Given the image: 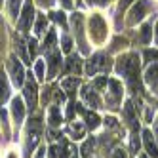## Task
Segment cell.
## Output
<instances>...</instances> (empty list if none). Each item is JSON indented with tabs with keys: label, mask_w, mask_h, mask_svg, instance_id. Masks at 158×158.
Wrapping results in <instances>:
<instances>
[{
	"label": "cell",
	"mask_w": 158,
	"mask_h": 158,
	"mask_svg": "<svg viewBox=\"0 0 158 158\" xmlns=\"http://www.w3.org/2000/svg\"><path fill=\"white\" fill-rule=\"evenodd\" d=\"M116 71L118 74L126 76L128 82L133 89H139V59L135 53H128V55H122L116 63Z\"/></svg>",
	"instance_id": "cell-1"
},
{
	"label": "cell",
	"mask_w": 158,
	"mask_h": 158,
	"mask_svg": "<svg viewBox=\"0 0 158 158\" xmlns=\"http://www.w3.org/2000/svg\"><path fill=\"white\" fill-rule=\"evenodd\" d=\"M89 35H92L94 42H99V44L107 38V23L101 15H92V19H89Z\"/></svg>",
	"instance_id": "cell-2"
},
{
	"label": "cell",
	"mask_w": 158,
	"mask_h": 158,
	"mask_svg": "<svg viewBox=\"0 0 158 158\" xmlns=\"http://www.w3.org/2000/svg\"><path fill=\"white\" fill-rule=\"evenodd\" d=\"M109 69H110V59L107 57L105 53H97V55H94V57L88 61L86 73H88L89 76H94V74H95V73H99V71L107 73Z\"/></svg>",
	"instance_id": "cell-3"
},
{
	"label": "cell",
	"mask_w": 158,
	"mask_h": 158,
	"mask_svg": "<svg viewBox=\"0 0 158 158\" xmlns=\"http://www.w3.org/2000/svg\"><path fill=\"white\" fill-rule=\"evenodd\" d=\"M151 10H152V6H151L149 0H137V2L133 4V8L130 10L128 23H130V25H135L137 21H141V19L147 15V12H151Z\"/></svg>",
	"instance_id": "cell-4"
},
{
	"label": "cell",
	"mask_w": 158,
	"mask_h": 158,
	"mask_svg": "<svg viewBox=\"0 0 158 158\" xmlns=\"http://www.w3.org/2000/svg\"><path fill=\"white\" fill-rule=\"evenodd\" d=\"M8 69H10V74H12V82H14L15 86H21V84H23L25 71H23V65H21L19 59L10 57V59H8Z\"/></svg>",
	"instance_id": "cell-5"
},
{
	"label": "cell",
	"mask_w": 158,
	"mask_h": 158,
	"mask_svg": "<svg viewBox=\"0 0 158 158\" xmlns=\"http://www.w3.org/2000/svg\"><path fill=\"white\" fill-rule=\"evenodd\" d=\"M32 19H35V8H32L31 0H27L25 6H23V14H21V17H19V31L21 32H27L31 29Z\"/></svg>",
	"instance_id": "cell-6"
},
{
	"label": "cell",
	"mask_w": 158,
	"mask_h": 158,
	"mask_svg": "<svg viewBox=\"0 0 158 158\" xmlns=\"http://www.w3.org/2000/svg\"><path fill=\"white\" fill-rule=\"evenodd\" d=\"M38 135H40V120L35 118V120H31L29 130H27V151L29 152L35 149V145L38 141Z\"/></svg>",
	"instance_id": "cell-7"
},
{
	"label": "cell",
	"mask_w": 158,
	"mask_h": 158,
	"mask_svg": "<svg viewBox=\"0 0 158 158\" xmlns=\"http://www.w3.org/2000/svg\"><path fill=\"white\" fill-rule=\"evenodd\" d=\"M109 86H110V95H109V105L110 107H116L122 99V86L118 80H109Z\"/></svg>",
	"instance_id": "cell-8"
},
{
	"label": "cell",
	"mask_w": 158,
	"mask_h": 158,
	"mask_svg": "<svg viewBox=\"0 0 158 158\" xmlns=\"http://www.w3.org/2000/svg\"><path fill=\"white\" fill-rule=\"evenodd\" d=\"M25 99H27L29 109L32 110V109H35V105H36V84H35L32 78H29L27 84H25Z\"/></svg>",
	"instance_id": "cell-9"
},
{
	"label": "cell",
	"mask_w": 158,
	"mask_h": 158,
	"mask_svg": "<svg viewBox=\"0 0 158 158\" xmlns=\"http://www.w3.org/2000/svg\"><path fill=\"white\" fill-rule=\"evenodd\" d=\"M73 25H74V32L78 35V40H80V52L86 53L88 46H86V42L82 40V14H74L73 15Z\"/></svg>",
	"instance_id": "cell-10"
},
{
	"label": "cell",
	"mask_w": 158,
	"mask_h": 158,
	"mask_svg": "<svg viewBox=\"0 0 158 158\" xmlns=\"http://www.w3.org/2000/svg\"><path fill=\"white\" fill-rule=\"evenodd\" d=\"M82 97H84V101L89 105V107H94V109H97L99 105H101V101H99V95H97V92H95V88H84L82 89Z\"/></svg>",
	"instance_id": "cell-11"
},
{
	"label": "cell",
	"mask_w": 158,
	"mask_h": 158,
	"mask_svg": "<svg viewBox=\"0 0 158 158\" xmlns=\"http://www.w3.org/2000/svg\"><path fill=\"white\" fill-rule=\"evenodd\" d=\"M12 116H14L15 124H21V120H23V116H25V107H23V101H21L19 97H15L12 101Z\"/></svg>",
	"instance_id": "cell-12"
},
{
	"label": "cell",
	"mask_w": 158,
	"mask_h": 158,
	"mask_svg": "<svg viewBox=\"0 0 158 158\" xmlns=\"http://www.w3.org/2000/svg\"><path fill=\"white\" fill-rule=\"evenodd\" d=\"M143 141H145V149L152 158H158V147L152 139V133L151 131H143Z\"/></svg>",
	"instance_id": "cell-13"
},
{
	"label": "cell",
	"mask_w": 158,
	"mask_h": 158,
	"mask_svg": "<svg viewBox=\"0 0 158 158\" xmlns=\"http://www.w3.org/2000/svg\"><path fill=\"white\" fill-rule=\"evenodd\" d=\"M48 65H50V76L48 78H53L55 73H57V69H59V65H61V53L59 52H52L48 55Z\"/></svg>",
	"instance_id": "cell-14"
},
{
	"label": "cell",
	"mask_w": 158,
	"mask_h": 158,
	"mask_svg": "<svg viewBox=\"0 0 158 158\" xmlns=\"http://www.w3.org/2000/svg\"><path fill=\"white\" fill-rule=\"evenodd\" d=\"M8 97H10V84H8L6 74H4L2 71H0V105L6 103Z\"/></svg>",
	"instance_id": "cell-15"
},
{
	"label": "cell",
	"mask_w": 158,
	"mask_h": 158,
	"mask_svg": "<svg viewBox=\"0 0 158 158\" xmlns=\"http://www.w3.org/2000/svg\"><path fill=\"white\" fill-rule=\"evenodd\" d=\"M145 80H147V84L149 86H158V65H152V67H149V71H147V74H145Z\"/></svg>",
	"instance_id": "cell-16"
},
{
	"label": "cell",
	"mask_w": 158,
	"mask_h": 158,
	"mask_svg": "<svg viewBox=\"0 0 158 158\" xmlns=\"http://www.w3.org/2000/svg\"><path fill=\"white\" fill-rule=\"evenodd\" d=\"M124 118L128 120V124L131 126V130H137V118H135V112H133V107L128 103L124 107Z\"/></svg>",
	"instance_id": "cell-17"
},
{
	"label": "cell",
	"mask_w": 158,
	"mask_h": 158,
	"mask_svg": "<svg viewBox=\"0 0 158 158\" xmlns=\"http://www.w3.org/2000/svg\"><path fill=\"white\" fill-rule=\"evenodd\" d=\"M82 67H80V59L76 57V55H71L69 61H67V67H65V73H80Z\"/></svg>",
	"instance_id": "cell-18"
},
{
	"label": "cell",
	"mask_w": 158,
	"mask_h": 158,
	"mask_svg": "<svg viewBox=\"0 0 158 158\" xmlns=\"http://www.w3.org/2000/svg\"><path fill=\"white\" fill-rule=\"evenodd\" d=\"M78 78H67V80H63L61 82V88L65 89L67 94H73V92H76V88H78Z\"/></svg>",
	"instance_id": "cell-19"
},
{
	"label": "cell",
	"mask_w": 158,
	"mask_h": 158,
	"mask_svg": "<svg viewBox=\"0 0 158 158\" xmlns=\"http://www.w3.org/2000/svg\"><path fill=\"white\" fill-rule=\"evenodd\" d=\"M69 133L73 135L74 139H80V137H84V126L80 122H73L69 126Z\"/></svg>",
	"instance_id": "cell-20"
},
{
	"label": "cell",
	"mask_w": 158,
	"mask_h": 158,
	"mask_svg": "<svg viewBox=\"0 0 158 158\" xmlns=\"http://www.w3.org/2000/svg\"><path fill=\"white\" fill-rule=\"evenodd\" d=\"M50 124H52V126H59V124H61V112H59L57 107L50 109Z\"/></svg>",
	"instance_id": "cell-21"
},
{
	"label": "cell",
	"mask_w": 158,
	"mask_h": 158,
	"mask_svg": "<svg viewBox=\"0 0 158 158\" xmlns=\"http://www.w3.org/2000/svg\"><path fill=\"white\" fill-rule=\"evenodd\" d=\"M19 8H21V0H10V17L14 21L19 17Z\"/></svg>",
	"instance_id": "cell-22"
},
{
	"label": "cell",
	"mask_w": 158,
	"mask_h": 158,
	"mask_svg": "<svg viewBox=\"0 0 158 158\" xmlns=\"http://www.w3.org/2000/svg\"><path fill=\"white\" fill-rule=\"evenodd\" d=\"M86 124H88V128L95 130L99 126V116L95 114V112H86Z\"/></svg>",
	"instance_id": "cell-23"
},
{
	"label": "cell",
	"mask_w": 158,
	"mask_h": 158,
	"mask_svg": "<svg viewBox=\"0 0 158 158\" xmlns=\"http://www.w3.org/2000/svg\"><path fill=\"white\" fill-rule=\"evenodd\" d=\"M149 40H151V25H143L141 31H139V42L147 44Z\"/></svg>",
	"instance_id": "cell-24"
},
{
	"label": "cell",
	"mask_w": 158,
	"mask_h": 158,
	"mask_svg": "<svg viewBox=\"0 0 158 158\" xmlns=\"http://www.w3.org/2000/svg\"><path fill=\"white\" fill-rule=\"evenodd\" d=\"M46 23H48V21H46V15H38V19H36V25H35V32H36V35H42V32H44V29H46Z\"/></svg>",
	"instance_id": "cell-25"
},
{
	"label": "cell",
	"mask_w": 158,
	"mask_h": 158,
	"mask_svg": "<svg viewBox=\"0 0 158 158\" xmlns=\"http://www.w3.org/2000/svg\"><path fill=\"white\" fill-rule=\"evenodd\" d=\"M55 38H57V36H55V31H50L48 36L44 38V50H52L53 44H55Z\"/></svg>",
	"instance_id": "cell-26"
},
{
	"label": "cell",
	"mask_w": 158,
	"mask_h": 158,
	"mask_svg": "<svg viewBox=\"0 0 158 158\" xmlns=\"http://www.w3.org/2000/svg\"><path fill=\"white\" fill-rule=\"evenodd\" d=\"M92 151H94V139H89V141H86L84 147H82V154H84V158H92Z\"/></svg>",
	"instance_id": "cell-27"
},
{
	"label": "cell",
	"mask_w": 158,
	"mask_h": 158,
	"mask_svg": "<svg viewBox=\"0 0 158 158\" xmlns=\"http://www.w3.org/2000/svg\"><path fill=\"white\" fill-rule=\"evenodd\" d=\"M35 71H36V78H40V80H42V78L46 76V74H44V61H36Z\"/></svg>",
	"instance_id": "cell-28"
},
{
	"label": "cell",
	"mask_w": 158,
	"mask_h": 158,
	"mask_svg": "<svg viewBox=\"0 0 158 158\" xmlns=\"http://www.w3.org/2000/svg\"><path fill=\"white\" fill-rule=\"evenodd\" d=\"M61 48H63V52H71L73 44H71V38L69 36H63L61 38Z\"/></svg>",
	"instance_id": "cell-29"
},
{
	"label": "cell",
	"mask_w": 158,
	"mask_h": 158,
	"mask_svg": "<svg viewBox=\"0 0 158 158\" xmlns=\"http://www.w3.org/2000/svg\"><path fill=\"white\" fill-rule=\"evenodd\" d=\"M158 59V50H147L145 52V61H152Z\"/></svg>",
	"instance_id": "cell-30"
},
{
	"label": "cell",
	"mask_w": 158,
	"mask_h": 158,
	"mask_svg": "<svg viewBox=\"0 0 158 158\" xmlns=\"http://www.w3.org/2000/svg\"><path fill=\"white\" fill-rule=\"evenodd\" d=\"M52 15H53V19L57 21V23H61L63 27L67 25V19H65V14H63V12H55V14H52Z\"/></svg>",
	"instance_id": "cell-31"
},
{
	"label": "cell",
	"mask_w": 158,
	"mask_h": 158,
	"mask_svg": "<svg viewBox=\"0 0 158 158\" xmlns=\"http://www.w3.org/2000/svg\"><path fill=\"white\" fill-rule=\"evenodd\" d=\"M59 2H61V6H63V8L71 10V8H74V6L78 4V0H59Z\"/></svg>",
	"instance_id": "cell-32"
},
{
	"label": "cell",
	"mask_w": 158,
	"mask_h": 158,
	"mask_svg": "<svg viewBox=\"0 0 158 158\" xmlns=\"http://www.w3.org/2000/svg\"><path fill=\"white\" fill-rule=\"evenodd\" d=\"M105 84H109V80H107V76H101V78H97V80L94 82V88H103Z\"/></svg>",
	"instance_id": "cell-33"
},
{
	"label": "cell",
	"mask_w": 158,
	"mask_h": 158,
	"mask_svg": "<svg viewBox=\"0 0 158 158\" xmlns=\"http://www.w3.org/2000/svg\"><path fill=\"white\" fill-rule=\"evenodd\" d=\"M59 158H69V147L63 141V147H61V152H59Z\"/></svg>",
	"instance_id": "cell-34"
},
{
	"label": "cell",
	"mask_w": 158,
	"mask_h": 158,
	"mask_svg": "<svg viewBox=\"0 0 158 158\" xmlns=\"http://www.w3.org/2000/svg\"><path fill=\"white\" fill-rule=\"evenodd\" d=\"M112 158H126V152H124L122 149H116L114 152H112Z\"/></svg>",
	"instance_id": "cell-35"
},
{
	"label": "cell",
	"mask_w": 158,
	"mask_h": 158,
	"mask_svg": "<svg viewBox=\"0 0 158 158\" xmlns=\"http://www.w3.org/2000/svg\"><path fill=\"white\" fill-rule=\"evenodd\" d=\"M29 52H31V57H32V55H35V52H36V42H35V40L29 42Z\"/></svg>",
	"instance_id": "cell-36"
},
{
	"label": "cell",
	"mask_w": 158,
	"mask_h": 158,
	"mask_svg": "<svg viewBox=\"0 0 158 158\" xmlns=\"http://www.w3.org/2000/svg\"><path fill=\"white\" fill-rule=\"evenodd\" d=\"M105 122H107V126H109V128H116V120H114V118H107Z\"/></svg>",
	"instance_id": "cell-37"
},
{
	"label": "cell",
	"mask_w": 158,
	"mask_h": 158,
	"mask_svg": "<svg viewBox=\"0 0 158 158\" xmlns=\"http://www.w3.org/2000/svg\"><path fill=\"white\" fill-rule=\"evenodd\" d=\"M53 2H55V0H40V4H42V6H46V8H50Z\"/></svg>",
	"instance_id": "cell-38"
},
{
	"label": "cell",
	"mask_w": 158,
	"mask_h": 158,
	"mask_svg": "<svg viewBox=\"0 0 158 158\" xmlns=\"http://www.w3.org/2000/svg\"><path fill=\"white\" fill-rule=\"evenodd\" d=\"M128 4H130V0H122V2H120V12H122V10H124V8H126Z\"/></svg>",
	"instance_id": "cell-39"
},
{
	"label": "cell",
	"mask_w": 158,
	"mask_h": 158,
	"mask_svg": "<svg viewBox=\"0 0 158 158\" xmlns=\"http://www.w3.org/2000/svg\"><path fill=\"white\" fill-rule=\"evenodd\" d=\"M110 0H97V4H101V6H105V4H109Z\"/></svg>",
	"instance_id": "cell-40"
},
{
	"label": "cell",
	"mask_w": 158,
	"mask_h": 158,
	"mask_svg": "<svg viewBox=\"0 0 158 158\" xmlns=\"http://www.w3.org/2000/svg\"><path fill=\"white\" fill-rule=\"evenodd\" d=\"M154 42L158 44V23H156V36H154Z\"/></svg>",
	"instance_id": "cell-41"
},
{
	"label": "cell",
	"mask_w": 158,
	"mask_h": 158,
	"mask_svg": "<svg viewBox=\"0 0 158 158\" xmlns=\"http://www.w3.org/2000/svg\"><path fill=\"white\" fill-rule=\"evenodd\" d=\"M8 158H17V156H15V152H10V154H8Z\"/></svg>",
	"instance_id": "cell-42"
},
{
	"label": "cell",
	"mask_w": 158,
	"mask_h": 158,
	"mask_svg": "<svg viewBox=\"0 0 158 158\" xmlns=\"http://www.w3.org/2000/svg\"><path fill=\"white\" fill-rule=\"evenodd\" d=\"M154 131H156V135H158V122H156V126H154Z\"/></svg>",
	"instance_id": "cell-43"
},
{
	"label": "cell",
	"mask_w": 158,
	"mask_h": 158,
	"mask_svg": "<svg viewBox=\"0 0 158 158\" xmlns=\"http://www.w3.org/2000/svg\"><path fill=\"white\" fill-rule=\"evenodd\" d=\"M88 2H89V4H92V2H94V0H88Z\"/></svg>",
	"instance_id": "cell-44"
},
{
	"label": "cell",
	"mask_w": 158,
	"mask_h": 158,
	"mask_svg": "<svg viewBox=\"0 0 158 158\" xmlns=\"http://www.w3.org/2000/svg\"><path fill=\"white\" fill-rule=\"evenodd\" d=\"M0 6H2V0H0Z\"/></svg>",
	"instance_id": "cell-45"
},
{
	"label": "cell",
	"mask_w": 158,
	"mask_h": 158,
	"mask_svg": "<svg viewBox=\"0 0 158 158\" xmlns=\"http://www.w3.org/2000/svg\"><path fill=\"white\" fill-rule=\"evenodd\" d=\"M0 27H2V21H0Z\"/></svg>",
	"instance_id": "cell-46"
},
{
	"label": "cell",
	"mask_w": 158,
	"mask_h": 158,
	"mask_svg": "<svg viewBox=\"0 0 158 158\" xmlns=\"http://www.w3.org/2000/svg\"><path fill=\"white\" fill-rule=\"evenodd\" d=\"M73 158H78V156H73Z\"/></svg>",
	"instance_id": "cell-47"
}]
</instances>
